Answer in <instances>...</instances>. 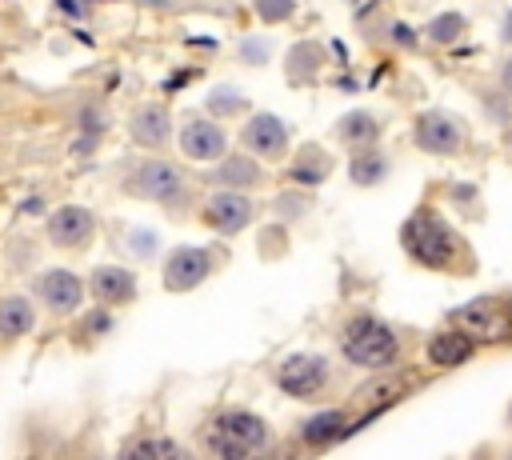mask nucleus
<instances>
[{
    "instance_id": "f257e3e1",
    "label": "nucleus",
    "mask_w": 512,
    "mask_h": 460,
    "mask_svg": "<svg viewBox=\"0 0 512 460\" xmlns=\"http://www.w3.org/2000/svg\"><path fill=\"white\" fill-rule=\"evenodd\" d=\"M204 444H208V452H216L224 460H240V456H248V452H256V448L268 444V428H264V420L256 412L228 408V412H220V416L208 420Z\"/></svg>"
},
{
    "instance_id": "f03ea898",
    "label": "nucleus",
    "mask_w": 512,
    "mask_h": 460,
    "mask_svg": "<svg viewBox=\"0 0 512 460\" xmlns=\"http://www.w3.org/2000/svg\"><path fill=\"white\" fill-rule=\"evenodd\" d=\"M400 240H404L408 256H412L416 264H424V268H444V264H452V256H456V232H452L436 212H416V216H408L404 228H400Z\"/></svg>"
},
{
    "instance_id": "7ed1b4c3",
    "label": "nucleus",
    "mask_w": 512,
    "mask_h": 460,
    "mask_svg": "<svg viewBox=\"0 0 512 460\" xmlns=\"http://www.w3.org/2000/svg\"><path fill=\"white\" fill-rule=\"evenodd\" d=\"M344 356L360 368H384L396 360V332L376 316H356L344 328Z\"/></svg>"
},
{
    "instance_id": "20e7f679",
    "label": "nucleus",
    "mask_w": 512,
    "mask_h": 460,
    "mask_svg": "<svg viewBox=\"0 0 512 460\" xmlns=\"http://www.w3.org/2000/svg\"><path fill=\"white\" fill-rule=\"evenodd\" d=\"M328 380V360L316 356V352H296L288 356L280 368H276V384L288 392V396H316Z\"/></svg>"
},
{
    "instance_id": "39448f33",
    "label": "nucleus",
    "mask_w": 512,
    "mask_h": 460,
    "mask_svg": "<svg viewBox=\"0 0 512 460\" xmlns=\"http://www.w3.org/2000/svg\"><path fill=\"white\" fill-rule=\"evenodd\" d=\"M128 192L148 196V200H160V204H172V200H180L184 180H180V172H176L172 164H164V160H144V164L128 176Z\"/></svg>"
},
{
    "instance_id": "423d86ee",
    "label": "nucleus",
    "mask_w": 512,
    "mask_h": 460,
    "mask_svg": "<svg viewBox=\"0 0 512 460\" xmlns=\"http://www.w3.org/2000/svg\"><path fill=\"white\" fill-rule=\"evenodd\" d=\"M416 144H420L424 152L452 156V152H460V144H464V128H460L456 116L432 108V112H424V116L416 120Z\"/></svg>"
},
{
    "instance_id": "0eeeda50",
    "label": "nucleus",
    "mask_w": 512,
    "mask_h": 460,
    "mask_svg": "<svg viewBox=\"0 0 512 460\" xmlns=\"http://www.w3.org/2000/svg\"><path fill=\"white\" fill-rule=\"evenodd\" d=\"M456 320L464 324V332L472 336H504L512 328V316H508V300H496V296H480L464 308H456Z\"/></svg>"
},
{
    "instance_id": "6e6552de",
    "label": "nucleus",
    "mask_w": 512,
    "mask_h": 460,
    "mask_svg": "<svg viewBox=\"0 0 512 460\" xmlns=\"http://www.w3.org/2000/svg\"><path fill=\"white\" fill-rule=\"evenodd\" d=\"M208 272H212V256H208L204 248H176V252H168V260H164V288H168V292H188V288H196Z\"/></svg>"
},
{
    "instance_id": "1a4fd4ad",
    "label": "nucleus",
    "mask_w": 512,
    "mask_h": 460,
    "mask_svg": "<svg viewBox=\"0 0 512 460\" xmlns=\"http://www.w3.org/2000/svg\"><path fill=\"white\" fill-rule=\"evenodd\" d=\"M240 140H244L248 152L264 156V160H276V156H284V148H288V128H284V120H276L272 112H260V116H252V120L244 124Z\"/></svg>"
},
{
    "instance_id": "9d476101",
    "label": "nucleus",
    "mask_w": 512,
    "mask_h": 460,
    "mask_svg": "<svg viewBox=\"0 0 512 460\" xmlns=\"http://www.w3.org/2000/svg\"><path fill=\"white\" fill-rule=\"evenodd\" d=\"M248 220H252V200H248L240 188L216 192V196H208V204H204V224H212L216 232H240Z\"/></svg>"
},
{
    "instance_id": "9b49d317",
    "label": "nucleus",
    "mask_w": 512,
    "mask_h": 460,
    "mask_svg": "<svg viewBox=\"0 0 512 460\" xmlns=\"http://www.w3.org/2000/svg\"><path fill=\"white\" fill-rule=\"evenodd\" d=\"M92 228H96V220H92V212L80 208V204H64V208H56V212L48 216V236H52V244H60V248H80V244H88Z\"/></svg>"
},
{
    "instance_id": "f8f14e48",
    "label": "nucleus",
    "mask_w": 512,
    "mask_h": 460,
    "mask_svg": "<svg viewBox=\"0 0 512 460\" xmlns=\"http://www.w3.org/2000/svg\"><path fill=\"white\" fill-rule=\"evenodd\" d=\"M180 148H184L188 160H220L224 148H228V136L212 120H188L180 128Z\"/></svg>"
},
{
    "instance_id": "ddd939ff",
    "label": "nucleus",
    "mask_w": 512,
    "mask_h": 460,
    "mask_svg": "<svg viewBox=\"0 0 512 460\" xmlns=\"http://www.w3.org/2000/svg\"><path fill=\"white\" fill-rule=\"evenodd\" d=\"M36 292H40V300H44L52 312H72V308H80L84 284H80L68 268H52V272H44V276L36 280Z\"/></svg>"
},
{
    "instance_id": "4468645a",
    "label": "nucleus",
    "mask_w": 512,
    "mask_h": 460,
    "mask_svg": "<svg viewBox=\"0 0 512 460\" xmlns=\"http://www.w3.org/2000/svg\"><path fill=\"white\" fill-rule=\"evenodd\" d=\"M92 296L100 300V304H128V300H136V276L128 272V268H120V264H100L96 272H92Z\"/></svg>"
},
{
    "instance_id": "2eb2a0df",
    "label": "nucleus",
    "mask_w": 512,
    "mask_h": 460,
    "mask_svg": "<svg viewBox=\"0 0 512 460\" xmlns=\"http://www.w3.org/2000/svg\"><path fill=\"white\" fill-rule=\"evenodd\" d=\"M132 140L136 144H148V148H160V144H168V136H172V124H168V112L160 108V104H148V108H140L136 116H132Z\"/></svg>"
},
{
    "instance_id": "dca6fc26",
    "label": "nucleus",
    "mask_w": 512,
    "mask_h": 460,
    "mask_svg": "<svg viewBox=\"0 0 512 460\" xmlns=\"http://www.w3.org/2000/svg\"><path fill=\"white\" fill-rule=\"evenodd\" d=\"M468 356H472V336H468V332L448 328V332H436V336L428 340V360L440 364V368H456V364H464Z\"/></svg>"
},
{
    "instance_id": "f3484780",
    "label": "nucleus",
    "mask_w": 512,
    "mask_h": 460,
    "mask_svg": "<svg viewBox=\"0 0 512 460\" xmlns=\"http://www.w3.org/2000/svg\"><path fill=\"white\" fill-rule=\"evenodd\" d=\"M340 432H344V412H340V408L316 412L312 420H304V424H300V440H304V444H312V448L332 444Z\"/></svg>"
},
{
    "instance_id": "a211bd4d",
    "label": "nucleus",
    "mask_w": 512,
    "mask_h": 460,
    "mask_svg": "<svg viewBox=\"0 0 512 460\" xmlns=\"http://www.w3.org/2000/svg\"><path fill=\"white\" fill-rule=\"evenodd\" d=\"M32 324H36V312L24 296H4L0 300V336H8V340L24 336V332H32Z\"/></svg>"
},
{
    "instance_id": "6ab92c4d",
    "label": "nucleus",
    "mask_w": 512,
    "mask_h": 460,
    "mask_svg": "<svg viewBox=\"0 0 512 460\" xmlns=\"http://www.w3.org/2000/svg\"><path fill=\"white\" fill-rule=\"evenodd\" d=\"M376 120L368 116V112H348V116H340V124H336V136L348 144V148H368L372 140H376Z\"/></svg>"
},
{
    "instance_id": "aec40b11",
    "label": "nucleus",
    "mask_w": 512,
    "mask_h": 460,
    "mask_svg": "<svg viewBox=\"0 0 512 460\" xmlns=\"http://www.w3.org/2000/svg\"><path fill=\"white\" fill-rule=\"evenodd\" d=\"M328 168H332L328 156L308 144V148L296 156V164H292V180H296V184H320V180L328 176Z\"/></svg>"
},
{
    "instance_id": "412c9836",
    "label": "nucleus",
    "mask_w": 512,
    "mask_h": 460,
    "mask_svg": "<svg viewBox=\"0 0 512 460\" xmlns=\"http://www.w3.org/2000/svg\"><path fill=\"white\" fill-rule=\"evenodd\" d=\"M220 184H228V188H252V184H260V168L252 164V160H244V156H232V160H224L220 164V172H212Z\"/></svg>"
},
{
    "instance_id": "4be33fe9",
    "label": "nucleus",
    "mask_w": 512,
    "mask_h": 460,
    "mask_svg": "<svg viewBox=\"0 0 512 460\" xmlns=\"http://www.w3.org/2000/svg\"><path fill=\"white\" fill-rule=\"evenodd\" d=\"M384 172H388V160H384L372 144L352 156V180H356V184H376V180H384Z\"/></svg>"
},
{
    "instance_id": "5701e85b",
    "label": "nucleus",
    "mask_w": 512,
    "mask_h": 460,
    "mask_svg": "<svg viewBox=\"0 0 512 460\" xmlns=\"http://www.w3.org/2000/svg\"><path fill=\"white\" fill-rule=\"evenodd\" d=\"M124 456H144V460H172V456H184V448L176 440H164V436H148V440H136L124 448Z\"/></svg>"
},
{
    "instance_id": "b1692460",
    "label": "nucleus",
    "mask_w": 512,
    "mask_h": 460,
    "mask_svg": "<svg viewBox=\"0 0 512 460\" xmlns=\"http://www.w3.org/2000/svg\"><path fill=\"white\" fill-rule=\"evenodd\" d=\"M428 32H432V40H436V44H452V40L464 32V16H460V12H444V16H436V20H432V28H428Z\"/></svg>"
},
{
    "instance_id": "393cba45",
    "label": "nucleus",
    "mask_w": 512,
    "mask_h": 460,
    "mask_svg": "<svg viewBox=\"0 0 512 460\" xmlns=\"http://www.w3.org/2000/svg\"><path fill=\"white\" fill-rule=\"evenodd\" d=\"M248 100L240 96V92H232V88H216V92H208V108L216 112V116H232V112H240Z\"/></svg>"
},
{
    "instance_id": "a878e982",
    "label": "nucleus",
    "mask_w": 512,
    "mask_h": 460,
    "mask_svg": "<svg viewBox=\"0 0 512 460\" xmlns=\"http://www.w3.org/2000/svg\"><path fill=\"white\" fill-rule=\"evenodd\" d=\"M292 8H296L292 0H256L260 20H276V24H280V20H288V16H292Z\"/></svg>"
},
{
    "instance_id": "bb28decb",
    "label": "nucleus",
    "mask_w": 512,
    "mask_h": 460,
    "mask_svg": "<svg viewBox=\"0 0 512 460\" xmlns=\"http://www.w3.org/2000/svg\"><path fill=\"white\" fill-rule=\"evenodd\" d=\"M240 56H244L248 64H260V60L268 56V48H264V40H256V36H252V40H244V48H240Z\"/></svg>"
},
{
    "instance_id": "cd10ccee",
    "label": "nucleus",
    "mask_w": 512,
    "mask_h": 460,
    "mask_svg": "<svg viewBox=\"0 0 512 460\" xmlns=\"http://www.w3.org/2000/svg\"><path fill=\"white\" fill-rule=\"evenodd\" d=\"M132 248H136L140 256H148V252H156V232H148V228L140 232V228H136V232H132Z\"/></svg>"
},
{
    "instance_id": "c85d7f7f",
    "label": "nucleus",
    "mask_w": 512,
    "mask_h": 460,
    "mask_svg": "<svg viewBox=\"0 0 512 460\" xmlns=\"http://www.w3.org/2000/svg\"><path fill=\"white\" fill-rule=\"evenodd\" d=\"M84 328H88V332H108V328H112V320H108L104 312H92V316L84 320Z\"/></svg>"
},
{
    "instance_id": "c756f323",
    "label": "nucleus",
    "mask_w": 512,
    "mask_h": 460,
    "mask_svg": "<svg viewBox=\"0 0 512 460\" xmlns=\"http://www.w3.org/2000/svg\"><path fill=\"white\" fill-rule=\"evenodd\" d=\"M392 40H404V44H412V28H408V24H392Z\"/></svg>"
},
{
    "instance_id": "7c9ffc66",
    "label": "nucleus",
    "mask_w": 512,
    "mask_h": 460,
    "mask_svg": "<svg viewBox=\"0 0 512 460\" xmlns=\"http://www.w3.org/2000/svg\"><path fill=\"white\" fill-rule=\"evenodd\" d=\"M500 32H504V40H508V44H512V8H508V12H504V28H500Z\"/></svg>"
},
{
    "instance_id": "2f4dec72",
    "label": "nucleus",
    "mask_w": 512,
    "mask_h": 460,
    "mask_svg": "<svg viewBox=\"0 0 512 460\" xmlns=\"http://www.w3.org/2000/svg\"><path fill=\"white\" fill-rule=\"evenodd\" d=\"M504 88L512 92V60H504Z\"/></svg>"
},
{
    "instance_id": "473e14b6",
    "label": "nucleus",
    "mask_w": 512,
    "mask_h": 460,
    "mask_svg": "<svg viewBox=\"0 0 512 460\" xmlns=\"http://www.w3.org/2000/svg\"><path fill=\"white\" fill-rule=\"evenodd\" d=\"M508 312H512V300H508Z\"/></svg>"
},
{
    "instance_id": "72a5a7b5",
    "label": "nucleus",
    "mask_w": 512,
    "mask_h": 460,
    "mask_svg": "<svg viewBox=\"0 0 512 460\" xmlns=\"http://www.w3.org/2000/svg\"><path fill=\"white\" fill-rule=\"evenodd\" d=\"M508 140H512V132H508Z\"/></svg>"
}]
</instances>
